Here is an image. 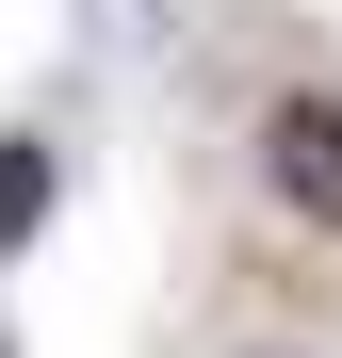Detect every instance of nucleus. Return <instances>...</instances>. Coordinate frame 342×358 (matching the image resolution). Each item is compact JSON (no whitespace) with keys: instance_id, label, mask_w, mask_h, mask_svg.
I'll return each mask as SVG.
<instances>
[{"instance_id":"nucleus-1","label":"nucleus","mask_w":342,"mask_h":358,"mask_svg":"<svg viewBox=\"0 0 342 358\" xmlns=\"http://www.w3.org/2000/svg\"><path fill=\"white\" fill-rule=\"evenodd\" d=\"M261 179H277V196H294L326 245H342V98H326V82H294V98L261 114Z\"/></svg>"},{"instance_id":"nucleus-3","label":"nucleus","mask_w":342,"mask_h":358,"mask_svg":"<svg viewBox=\"0 0 342 358\" xmlns=\"http://www.w3.org/2000/svg\"><path fill=\"white\" fill-rule=\"evenodd\" d=\"M245 358H310V342H245Z\"/></svg>"},{"instance_id":"nucleus-2","label":"nucleus","mask_w":342,"mask_h":358,"mask_svg":"<svg viewBox=\"0 0 342 358\" xmlns=\"http://www.w3.org/2000/svg\"><path fill=\"white\" fill-rule=\"evenodd\" d=\"M49 212H66V147H49L33 114H17V131H0V261H17Z\"/></svg>"}]
</instances>
